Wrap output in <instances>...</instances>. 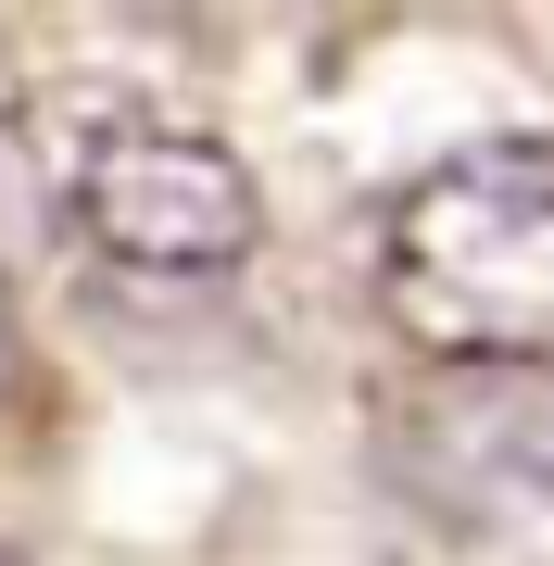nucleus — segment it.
Returning a JSON list of instances; mask_svg holds the SVG:
<instances>
[{
	"instance_id": "f257e3e1",
	"label": "nucleus",
	"mask_w": 554,
	"mask_h": 566,
	"mask_svg": "<svg viewBox=\"0 0 554 566\" xmlns=\"http://www.w3.org/2000/svg\"><path fill=\"white\" fill-rule=\"evenodd\" d=\"M378 290L429 365L554 378V139L429 164L378 227Z\"/></svg>"
},
{
	"instance_id": "f03ea898",
	"label": "nucleus",
	"mask_w": 554,
	"mask_h": 566,
	"mask_svg": "<svg viewBox=\"0 0 554 566\" xmlns=\"http://www.w3.org/2000/svg\"><path fill=\"white\" fill-rule=\"evenodd\" d=\"M63 227L102 264H126V277L189 290V277L252 264L265 202H252V177H240L227 139L165 126V114H114L102 139H76V164H63Z\"/></svg>"
},
{
	"instance_id": "7ed1b4c3",
	"label": "nucleus",
	"mask_w": 554,
	"mask_h": 566,
	"mask_svg": "<svg viewBox=\"0 0 554 566\" xmlns=\"http://www.w3.org/2000/svg\"><path fill=\"white\" fill-rule=\"evenodd\" d=\"M404 479L467 528L554 516V378H479L441 365V390L404 403Z\"/></svg>"
},
{
	"instance_id": "20e7f679",
	"label": "nucleus",
	"mask_w": 554,
	"mask_h": 566,
	"mask_svg": "<svg viewBox=\"0 0 554 566\" xmlns=\"http://www.w3.org/2000/svg\"><path fill=\"white\" fill-rule=\"evenodd\" d=\"M51 240H63V164L39 151L25 114H0V290H13Z\"/></svg>"
},
{
	"instance_id": "39448f33",
	"label": "nucleus",
	"mask_w": 554,
	"mask_h": 566,
	"mask_svg": "<svg viewBox=\"0 0 554 566\" xmlns=\"http://www.w3.org/2000/svg\"><path fill=\"white\" fill-rule=\"evenodd\" d=\"M0 566H25V554H0Z\"/></svg>"
}]
</instances>
